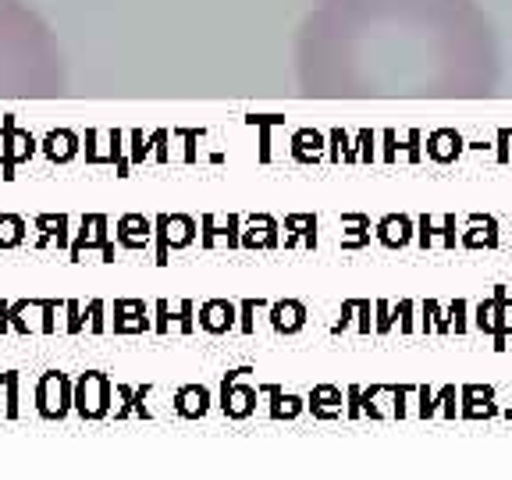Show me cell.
Returning <instances> with one entry per match:
<instances>
[{"instance_id": "6da1fadb", "label": "cell", "mask_w": 512, "mask_h": 480, "mask_svg": "<svg viewBox=\"0 0 512 480\" xmlns=\"http://www.w3.org/2000/svg\"><path fill=\"white\" fill-rule=\"evenodd\" d=\"M292 68L310 100H484L502 47L477 0H313Z\"/></svg>"}, {"instance_id": "7a4b0ae2", "label": "cell", "mask_w": 512, "mask_h": 480, "mask_svg": "<svg viewBox=\"0 0 512 480\" xmlns=\"http://www.w3.org/2000/svg\"><path fill=\"white\" fill-rule=\"evenodd\" d=\"M68 89V57L29 0H0V100H57Z\"/></svg>"}]
</instances>
